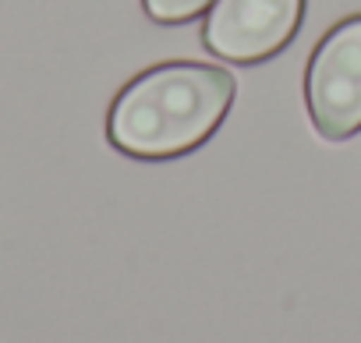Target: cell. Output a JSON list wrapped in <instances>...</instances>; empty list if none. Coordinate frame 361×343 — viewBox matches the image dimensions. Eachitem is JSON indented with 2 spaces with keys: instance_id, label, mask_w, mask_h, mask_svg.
I'll return each mask as SVG.
<instances>
[{
  "instance_id": "7a4b0ae2",
  "label": "cell",
  "mask_w": 361,
  "mask_h": 343,
  "mask_svg": "<svg viewBox=\"0 0 361 343\" xmlns=\"http://www.w3.org/2000/svg\"><path fill=\"white\" fill-rule=\"evenodd\" d=\"M308 110L322 138L361 131V18L336 25L308 64Z\"/></svg>"
},
{
  "instance_id": "3957f363",
  "label": "cell",
  "mask_w": 361,
  "mask_h": 343,
  "mask_svg": "<svg viewBox=\"0 0 361 343\" xmlns=\"http://www.w3.org/2000/svg\"><path fill=\"white\" fill-rule=\"evenodd\" d=\"M301 0H213L206 46L224 61H262L298 29Z\"/></svg>"
},
{
  "instance_id": "277c9868",
  "label": "cell",
  "mask_w": 361,
  "mask_h": 343,
  "mask_svg": "<svg viewBox=\"0 0 361 343\" xmlns=\"http://www.w3.org/2000/svg\"><path fill=\"white\" fill-rule=\"evenodd\" d=\"M213 0H145V11L156 22H188Z\"/></svg>"
},
{
  "instance_id": "6da1fadb",
  "label": "cell",
  "mask_w": 361,
  "mask_h": 343,
  "mask_svg": "<svg viewBox=\"0 0 361 343\" xmlns=\"http://www.w3.org/2000/svg\"><path fill=\"white\" fill-rule=\"evenodd\" d=\"M234 99V78L206 64H163L135 78L110 110V138L131 156H177L209 138Z\"/></svg>"
}]
</instances>
